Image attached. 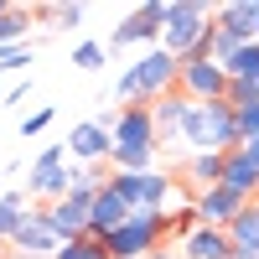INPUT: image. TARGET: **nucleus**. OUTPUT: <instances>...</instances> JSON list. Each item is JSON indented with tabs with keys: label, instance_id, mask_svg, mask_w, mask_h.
<instances>
[{
	"label": "nucleus",
	"instance_id": "obj_20",
	"mask_svg": "<svg viewBox=\"0 0 259 259\" xmlns=\"http://www.w3.org/2000/svg\"><path fill=\"white\" fill-rule=\"evenodd\" d=\"M223 233H228V244H233V249H249V244H259V212H254V202H249V207H244V212H239V218H233Z\"/></svg>",
	"mask_w": 259,
	"mask_h": 259
},
{
	"label": "nucleus",
	"instance_id": "obj_8",
	"mask_svg": "<svg viewBox=\"0 0 259 259\" xmlns=\"http://www.w3.org/2000/svg\"><path fill=\"white\" fill-rule=\"evenodd\" d=\"M161 21H166V0H140V6H130V16L114 26L109 47H156L161 41Z\"/></svg>",
	"mask_w": 259,
	"mask_h": 259
},
{
	"label": "nucleus",
	"instance_id": "obj_21",
	"mask_svg": "<svg viewBox=\"0 0 259 259\" xmlns=\"http://www.w3.org/2000/svg\"><path fill=\"white\" fill-rule=\"evenodd\" d=\"M21 218H26V192H0V244L16 233Z\"/></svg>",
	"mask_w": 259,
	"mask_h": 259
},
{
	"label": "nucleus",
	"instance_id": "obj_10",
	"mask_svg": "<svg viewBox=\"0 0 259 259\" xmlns=\"http://www.w3.org/2000/svg\"><path fill=\"white\" fill-rule=\"evenodd\" d=\"M89 202H94V192H68V197L41 207V218H47V228L57 233V244H73V239L89 233Z\"/></svg>",
	"mask_w": 259,
	"mask_h": 259
},
{
	"label": "nucleus",
	"instance_id": "obj_1",
	"mask_svg": "<svg viewBox=\"0 0 259 259\" xmlns=\"http://www.w3.org/2000/svg\"><path fill=\"white\" fill-rule=\"evenodd\" d=\"M207 26H212V6H202V0H166V21H161L156 47L171 52L177 62L207 57Z\"/></svg>",
	"mask_w": 259,
	"mask_h": 259
},
{
	"label": "nucleus",
	"instance_id": "obj_19",
	"mask_svg": "<svg viewBox=\"0 0 259 259\" xmlns=\"http://www.w3.org/2000/svg\"><path fill=\"white\" fill-rule=\"evenodd\" d=\"M31 31V11L26 6H11V0H0V47H21Z\"/></svg>",
	"mask_w": 259,
	"mask_h": 259
},
{
	"label": "nucleus",
	"instance_id": "obj_18",
	"mask_svg": "<svg viewBox=\"0 0 259 259\" xmlns=\"http://www.w3.org/2000/svg\"><path fill=\"white\" fill-rule=\"evenodd\" d=\"M254 16H259V0H223V6H212V21L228 31H239L254 41Z\"/></svg>",
	"mask_w": 259,
	"mask_h": 259
},
{
	"label": "nucleus",
	"instance_id": "obj_4",
	"mask_svg": "<svg viewBox=\"0 0 259 259\" xmlns=\"http://www.w3.org/2000/svg\"><path fill=\"white\" fill-rule=\"evenodd\" d=\"M104 182H109L130 212H166L171 192H177V177H171L166 166H150V171H104Z\"/></svg>",
	"mask_w": 259,
	"mask_h": 259
},
{
	"label": "nucleus",
	"instance_id": "obj_26",
	"mask_svg": "<svg viewBox=\"0 0 259 259\" xmlns=\"http://www.w3.org/2000/svg\"><path fill=\"white\" fill-rule=\"evenodd\" d=\"M52 119H57V109H31L16 130H21V140H36V135H47V124H52Z\"/></svg>",
	"mask_w": 259,
	"mask_h": 259
},
{
	"label": "nucleus",
	"instance_id": "obj_33",
	"mask_svg": "<svg viewBox=\"0 0 259 259\" xmlns=\"http://www.w3.org/2000/svg\"><path fill=\"white\" fill-rule=\"evenodd\" d=\"M254 212H259V197H254Z\"/></svg>",
	"mask_w": 259,
	"mask_h": 259
},
{
	"label": "nucleus",
	"instance_id": "obj_32",
	"mask_svg": "<svg viewBox=\"0 0 259 259\" xmlns=\"http://www.w3.org/2000/svg\"><path fill=\"white\" fill-rule=\"evenodd\" d=\"M254 41H259V16H254Z\"/></svg>",
	"mask_w": 259,
	"mask_h": 259
},
{
	"label": "nucleus",
	"instance_id": "obj_6",
	"mask_svg": "<svg viewBox=\"0 0 259 259\" xmlns=\"http://www.w3.org/2000/svg\"><path fill=\"white\" fill-rule=\"evenodd\" d=\"M109 124H114L109 109H104L99 119H78L68 130L62 156H73V166H104V161H109Z\"/></svg>",
	"mask_w": 259,
	"mask_h": 259
},
{
	"label": "nucleus",
	"instance_id": "obj_31",
	"mask_svg": "<svg viewBox=\"0 0 259 259\" xmlns=\"http://www.w3.org/2000/svg\"><path fill=\"white\" fill-rule=\"evenodd\" d=\"M26 94H31V78H21V83H11V89H6V99H11V104H21Z\"/></svg>",
	"mask_w": 259,
	"mask_h": 259
},
{
	"label": "nucleus",
	"instance_id": "obj_7",
	"mask_svg": "<svg viewBox=\"0 0 259 259\" xmlns=\"http://www.w3.org/2000/svg\"><path fill=\"white\" fill-rule=\"evenodd\" d=\"M68 182H73V161L62 156V145H47V150L31 161V171H26V192L41 197V202L68 197Z\"/></svg>",
	"mask_w": 259,
	"mask_h": 259
},
{
	"label": "nucleus",
	"instance_id": "obj_34",
	"mask_svg": "<svg viewBox=\"0 0 259 259\" xmlns=\"http://www.w3.org/2000/svg\"><path fill=\"white\" fill-rule=\"evenodd\" d=\"M254 83H259V78H254Z\"/></svg>",
	"mask_w": 259,
	"mask_h": 259
},
{
	"label": "nucleus",
	"instance_id": "obj_2",
	"mask_svg": "<svg viewBox=\"0 0 259 259\" xmlns=\"http://www.w3.org/2000/svg\"><path fill=\"white\" fill-rule=\"evenodd\" d=\"M177 68L182 62L171 52L150 47L145 57H135L124 68V78H114V99H124V104H156L166 94H177Z\"/></svg>",
	"mask_w": 259,
	"mask_h": 259
},
{
	"label": "nucleus",
	"instance_id": "obj_12",
	"mask_svg": "<svg viewBox=\"0 0 259 259\" xmlns=\"http://www.w3.org/2000/svg\"><path fill=\"white\" fill-rule=\"evenodd\" d=\"M244 207H249V202L239 197V192H228V187H202V192H192V212H197V223H207V228H228Z\"/></svg>",
	"mask_w": 259,
	"mask_h": 259
},
{
	"label": "nucleus",
	"instance_id": "obj_14",
	"mask_svg": "<svg viewBox=\"0 0 259 259\" xmlns=\"http://www.w3.org/2000/svg\"><path fill=\"white\" fill-rule=\"evenodd\" d=\"M177 259H233V244H228V233H223V228L197 223V228H192L187 239L177 244Z\"/></svg>",
	"mask_w": 259,
	"mask_h": 259
},
{
	"label": "nucleus",
	"instance_id": "obj_3",
	"mask_svg": "<svg viewBox=\"0 0 259 259\" xmlns=\"http://www.w3.org/2000/svg\"><path fill=\"white\" fill-rule=\"evenodd\" d=\"M177 145H182V150H239L233 109H228L223 99H212V104H187Z\"/></svg>",
	"mask_w": 259,
	"mask_h": 259
},
{
	"label": "nucleus",
	"instance_id": "obj_23",
	"mask_svg": "<svg viewBox=\"0 0 259 259\" xmlns=\"http://www.w3.org/2000/svg\"><path fill=\"white\" fill-rule=\"evenodd\" d=\"M104 62H109V47H104V41H78L73 47V68H83V73H99Z\"/></svg>",
	"mask_w": 259,
	"mask_h": 259
},
{
	"label": "nucleus",
	"instance_id": "obj_27",
	"mask_svg": "<svg viewBox=\"0 0 259 259\" xmlns=\"http://www.w3.org/2000/svg\"><path fill=\"white\" fill-rule=\"evenodd\" d=\"M99 187H104V166H73L68 192H99Z\"/></svg>",
	"mask_w": 259,
	"mask_h": 259
},
{
	"label": "nucleus",
	"instance_id": "obj_15",
	"mask_svg": "<svg viewBox=\"0 0 259 259\" xmlns=\"http://www.w3.org/2000/svg\"><path fill=\"white\" fill-rule=\"evenodd\" d=\"M182 114H187V99H182V94H166V99L150 104V130H156V145H177Z\"/></svg>",
	"mask_w": 259,
	"mask_h": 259
},
{
	"label": "nucleus",
	"instance_id": "obj_24",
	"mask_svg": "<svg viewBox=\"0 0 259 259\" xmlns=\"http://www.w3.org/2000/svg\"><path fill=\"white\" fill-rule=\"evenodd\" d=\"M31 16L52 21V26H62V31H78V26H83V6H41V11H31Z\"/></svg>",
	"mask_w": 259,
	"mask_h": 259
},
{
	"label": "nucleus",
	"instance_id": "obj_16",
	"mask_svg": "<svg viewBox=\"0 0 259 259\" xmlns=\"http://www.w3.org/2000/svg\"><path fill=\"white\" fill-rule=\"evenodd\" d=\"M223 156H228V150H192V156L182 161V182H187L192 192L218 187V177H223Z\"/></svg>",
	"mask_w": 259,
	"mask_h": 259
},
{
	"label": "nucleus",
	"instance_id": "obj_5",
	"mask_svg": "<svg viewBox=\"0 0 259 259\" xmlns=\"http://www.w3.org/2000/svg\"><path fill=\"white\" fill-rule=\"evenodd\" d=\"M161 244H166L161 212H130L109 239H104V254H109V259H145L150 249H161Z\"/></svg>",
	"mask_w": 259,
	"mask_h": 259
},
{
	"label": "nucleus",
	"instance_id": "obj_25",
	"mask_svg": "<svg viewBox=\"0 0 259 259\" xmlns=\"http://www.w3.org/2000/svg\"><path fill=\"white\" fill-rule=\"evenodd\" d=\"M52 259H109V254H104L99 239H89V233H83V239H73V244H57Z\"/></svg>",
	"mask_w": 259,
	"mask_h": 259
},
{
	"label": "nucleus",
	"instance_id": "obj_22",
	"mask_svg": "<svg viewBox=\"0 0 259 259\" xmlns=\"http://www.w3.org/2000/svg\"><path fill=\"white\" fill-rule=\"evenodd\" d=\"M223 73L228 78H259V41H244V47L223 62Z\"/></svg>",
	"mask_w": 259,
	"mask_h": 259
},
{
	"label": "nucleus",
	"instance_id": "obj_28",
	"mask_svg": "<svg viewBox=\"0 0 259 259\" xmlns=\"http://www.w3.org/2000/svg\"><path fill=\"white\" fill-rule=\"evenodd\" d=\"M233 130H239V145L259 135V104H249V109H233Z\"/></svg>",
	"mask_w": 259,
	"mask_h": 259
},
{
	"label": "nucleus",
	"instance_id": "obj_29",
	"mask_svg": "<svg viewBox=\"0 0 259 259\" xmlns=\"http://www.w3.org/2000/svg\"><path fill=\"white\" fill-rule=\"evenodd\" d=\"M26 62H31V41H21V47H0V68H26Z\"/></svg>",
	"mask_w": 259,
	"mask_h": 259
},
{
	"label": "nucleus",
	"instance_id": "obj_11",
	"mask_svg": "<svg viewBox=\"0 0 259 259\" xmlns=\"http://www.w3.org/2000/svg\"><path fill=\"white\" fill-rule=\"evenodd\" d=\"M21 259H52L57 254V233L47 228V218H41V207H26V218L16 223V233L6 239Z\"/></svg>",
	"mask_w": 259,
	"mask_h": 259
},
{
	"label": "nucleus",
	"instance_id": "obj_17",
	"mask_svg": "<svg viewBox=\"0 0 259 259\" xmlns=\"http://www.w3.org/2000/svg\"><path fill=\"white\" fill-rule=\"evenodd\" d=\"M218 187H228V192H239L244 202H254V197H259V171L239 156V150H228V156H223V177H218Z\"/></svg>",
	"mask_w": 259,
	"mask_h": 259
},
{
	"label": "nucleus",
	"instance_id": "obj_13",
	"mask_svg": "<svg viewBox=\"0 0 259 259\" xmlns=\"http://www.w3.org/2000/svg\"><path fill=\"white\" fill-rule=\"evenodd\" d=\"M124 218H130L124 197H119L109 182H104V187L94 192V202H89V239H99V244H104V239H109V233H114Z\"/></svg>",
	"mask_w": 259,
	"mask_h": 259
},
{
	"label": "nucleus",
	"instance_id": "obj_9",
	"mask_svg": "<svg viewBox=\"0 0 259 259\" xmlns=\"http://www.w3.org/2000/svg\"><path fill=\"white\" fill-rule=\"evenodd\" d=\"M223 89H228V73L207 57H187L177 68V94L187 104H212V99H223Z\"/></svg>",
	"mask_w": 259,
	"mask_h": 259
},
{
	"label": "nucleus",
	"instance_id": "obj_30",
	"mask_svg": "<svg viewBox=\"0 0 259 259\" xmlns=\"http://www.w3.org/2000/svg\"><path fill=\"white\" fill-rule=\"evenodd\" d=\"M239 156H244V161H249V166H254V171H259V135H254V140H244V145H239Z\"/></svg>",
	"mask_w": 259,
	"mask_h": 259
}]
</instances>
